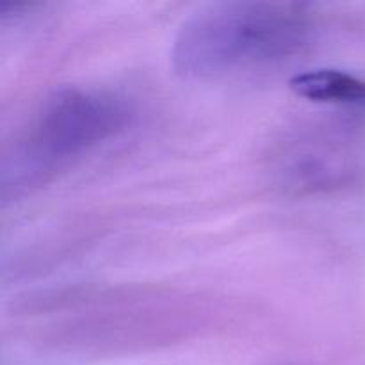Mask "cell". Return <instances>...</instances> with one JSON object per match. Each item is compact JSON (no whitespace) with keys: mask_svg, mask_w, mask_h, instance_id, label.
<instances>
[{"mask_svg":"<svg viewBox=\"0 0 365 365\" xmlns=\"http://www.w3.org/2000/svg\"><path fill=\"white\" fill-rule=\"evenodd\" d=\"M316 20L305 6L228 2L200 9L180 25L171 66L187 81H212L284 63L305 52Z\"/></svg>","mask_w":365,"mask_h":365,"instance_id":"6da1fadb","label":"cell"},{"mask_svg":"<svg viewBox=\"0 0 365 365\" xmlns=\"http://www.w3.org/2000/svg\"><path fill=\"white\" fill-rule=\"evenodd\" d=\"M289 88L299 98L314 103L365 107V81L335 68H316L296 73Z\"/></svg>","mask_w":365,"mask_h":365,"instance_id":"3957f363","label":"cell"},{"mask_svg":"<svg viewBox=\"0 0 365 365\" xmlns=\"http://www.w3.org/2000/svg\"><path fill=\"white\" fill-rule=\"evenodd\" d=\"M130 107L109 91L63 88L50 93L4 146L0 185L4 202L48 184L91 150L120 134Z\"/></svg>","mask_w":365,"mask_h":365,"instance_id":"7a4b0ae2","label":"cell"}]
</instances>
